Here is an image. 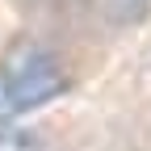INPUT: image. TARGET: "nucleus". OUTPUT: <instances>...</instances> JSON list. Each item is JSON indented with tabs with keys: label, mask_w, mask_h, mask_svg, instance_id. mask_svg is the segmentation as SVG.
Returning a JSON list of instances; mask_svg holds the SVG:
<instances>
[{
	"label": "nucleus",
	"mask_w": 151,
	"mask_h": 151,
	"mask_svg": "<svg viewBox=\"0 0 151 151\" xmlns=\"http://www.w3.org/2000/svg\"><path fill=\"white\" fill-rule=\"evenodd\" d=\"M0 151H42V139L29 130H17L13 122H0Z\"/></svg>",
	"instance_id": "obj_2"
},
{
	"label": "nucleus",
	"mask_w": 151,
	"mask_h": 151,
	"mask_svg": "<svg viewBox=\"0 0 151 151\" xmlns=\"http://www.w3.org/2000/svg\"><path fill=\"white\" fill-rule=\"evenodd\" d=\"M67 71L46 46L21 42L13 46V55L0 67V122H17L21 113H34L50 105L55 97H63Z\"/></svg>",
	"instance_id": "obj_1"
},
{
	"label": "nucleus",
	"mask_w": 151,
	"mask_h": 151,
	"mask_svg": "<svg viewBox=\"0 0 151 151\" xmlns=\"http://www.w3.org/2000/svg\"><path fill=\"white\" fill-rule=\"evenodd\" d=\"M151 0H109V13L118 17V21H139V17L147 13Z\"/></svg>",
	"instance_id": "obj_3"
}]
</instances>
